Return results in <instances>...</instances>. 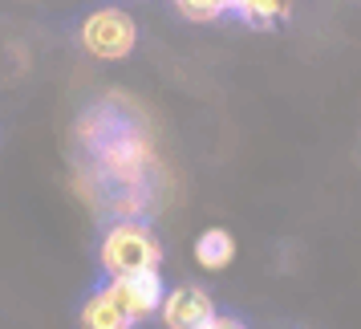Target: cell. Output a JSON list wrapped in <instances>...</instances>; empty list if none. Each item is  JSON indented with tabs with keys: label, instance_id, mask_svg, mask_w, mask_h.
<instances>
[{
	"label": "cell",
	"instance_id": "6da1fadb",
	"mask_svg": "<svg viewBox=\"0 0 361 329\" xmlns=\"http://www.w3.org/2000/svg\"><path fill=\"white\" fill-rule=\"evenodd\" d=\"M94 159H98V179L110 183L114 191L147 187V171L154 167V147L134 122H114L102 114V134L90 138Z\"/></svg>",
	"mask_w": 361,
	"mask_h": 329
},
{
	"label": "cell",
	"instance_id": "7a4b0ae2",
	"mask_svg": "<svg viewBox=\"0 0 361 329\" xmlns=\"http://www.w3.org/2000/svg\"><path fill=\"white\" fill-rule=\"evenodd\" d=\"M98 264L106 273V280L163 268V240L154 236V228L147 220H114L110 228L102 232Z\"/></svg>",
	"mask_w": 361,
	"mask_h": 329
},
{
	"label": "cell",
	"instance_id": "3957f363",
	"mask_svg": "<svg viewBox=\"0 0 361 329\" xmlns=\"http://www.w3.org/2000/svg\"><path fill=\"white\" fill-rule=\"evenodd\" d=\"M78 45H82L94 61H126L138 45V25L126 8L118 4H102L94 13H85L78 25Z\"/></svg>",
	"mask_w": 361,
	"mask_h": 329
},
{
	"label": "cell",
	"instance_id": "277c9868",
	"mask_svg": "<svg viewBox=\"0 0 361 329\" xmlns=\"http://www.w3.org/2000/svg\"><path fill=\"white\" fill-rule=\"evenodd\" d=\"M106 285H110V293L118 297V305L126 309V317H130L134 325L159 317V305H163V297H166V285H163V273L159 268L130 273V277H114V280H106Z\"/></svg>",
	"mask_w": 361,
	"mask_h": 329
},
{
	"label": "cell",
	"instance_id": "5b68a950",
	"mask_svg": "<svg viewBox=\"0 0 361 329\" xmlns=\"http://www.w3.org/2000/svg\"><path fill=\"white\" fill-rule=\"evenodd\" d=\"M215 313L219 309H215L207 289H199V285H175V289H166L163 305H159V321H163V329H203Z\"/></svg>",
	"mask_w": 361,
	"mask_h": 329
},
{
	"label": "cell",
	"instance_id": "8992f818",
	"mask_svg": "<svg viewBox=\"0 0 361 329\" xmlns=\"http://www.w3.org/2000/svg\"><path fill=\"white\" fill-rule=\"evenodd\" d=\"M78 325L82 329H134V321L126 317V309L118 305V297L110 293V285H98V289L82 301Z\"/></svg>",
	"mask_w": 361,
	"mask_h": 329
},
{
	"label": "cell",
	"instance_id": "52a82bcc",
	"mask_svg": "<svg viewBox=\"0 0 361 329\" xmlns=\"http://www.w3.org/2000/svg\"><path fill=\"white\" fill-rule=\"evenodd\" d=\"M191 252H195V264L203 273H224L235 261V236L228 228H203Z\"/></svg>",
	"mask_w": 361,
	"mask_h": 329
},
{
	"label": "cell",
	"instance_id": "ba28073f",
	"mask_svg": "<svg viewBox=\"0 0 361 329\" xmlns=\"http://www.w3.org/2000/svg\"><path fill=\"white\" fill-rule=\"evenodd\" d=\"M231 13L244 20L247 29H280L293 17V0H235Z\"/></svg>",
	"mask_w": 361,
	"mask_h": 329
},
{
	"label": "cell",
	"instance_id": "9c48e42d",
	"mask_svg": "<svg viewBox=\"0 0 361 329\" xmlns=\"http://www.w3.org/2000/svg\"><path fill=\"white\" fill-rule=\"evenodd\" d=\"M235 0H171V8L179 13L187 25H215L231 13Z\"/></svg>",
	"mask_w": 361,
	"mask_h": 329
},
{
	"label": "cell",
	"instance_id": "30bf717a",
	"mask_svg": "<svg viewBox=\"0 0 361 329\" xmlns=\"http://www.w3.org/2000/svg\"><path fill=\"white\" fill-rule=\"evenodd\" d=\"M110 212H114V220H147V212H150L147 187L114 191V196H110Z\"/></svg>",
	"mask_w": 361,
	"mask_h": 329
},
{
	"label": "cell",
	"instance_id": "8fae6325",
	"mask_svg": "<svg viewBox=\"0 0 361 329\" xmlns=\"http://www.w3.org/2000/svg\"><path fill=\"white\" fill-rule=\"evenodd\" d=\"M203 329H247V325L240 321V317H228V313H215V317H212V321H207Z\"/></svg>",
	"mask_w": 361,
	"mask_h": 329
}]
</instances>
